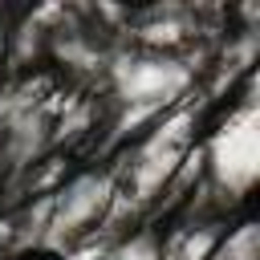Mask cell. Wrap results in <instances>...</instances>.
I'll list each match as a JSON object with an SVG mask.
<instances>
[{"label":"cell","mask_w":260,"mask_h":260,"mask_svg":"<svg viewBox=\"0 0 260 260\" xmlns=\"http://www.w3.org/2000/svg\"><path fill=\"white\" fill-rule=\"evenodd\" d=\"M16 260H61L53 248H28V252H20Z\"/></svg>","instance_id":"obj_1"}]
</instances>
